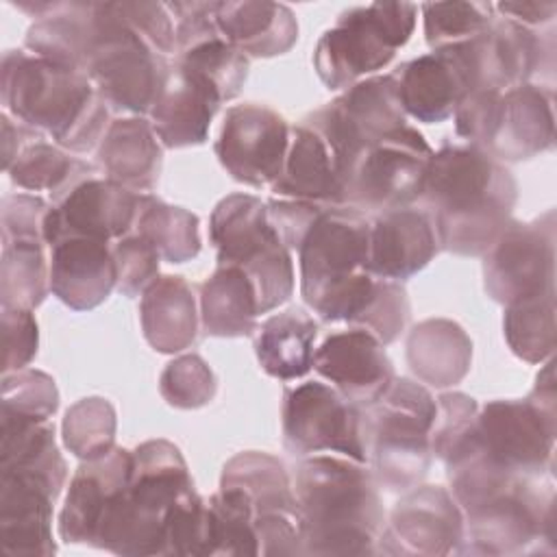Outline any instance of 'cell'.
Here are the masks:
<instances>
[{
    "label": "cell",
    "instance_id": "obj_26",
    "mask_svg": "<svg viewBox=\"0 0 557 557\" xmlns=\"http://www.w3.org/2000/svg\"><path fill=\"white\" fill-rule=\"evenodd\" d=\"M111 246L89 237H63L50 246V292L74 311L102 305L115 289Z\"/></svg>",
    "mask_w": 557,
    "mask_h": 557
},
{
    "label": "cell",
    "instance_id": "obj_15",
    "mask_svg": "<svg viewBox=\"0 0 557 557\" xmlns=\"http://www.w3.org/2000/svg\"><path fill=\"white\" fill-rule=\"evenodd\" d=\"M483 285L509 305L555 289V211L531 222L511 220L483 255Z\"/></svg>",
    "mask_w": 557,
    "mask_h": 557
},
{
    "label": "cell",
    "instance_id": "obj_4",
    "mask_svg": "<svg viewBox=\"0 0 557 557\" xmlns=\"http://www.w3.org/2000/svg\"><path fill=\"white\" fill-rule=\"evenodd\" d=\"M67 468L50 422L0 429V544L7 555H54L52 507Z\"/></svg>",
    "mask_w": 557,
    "mask_h": 557
},
{
    "label": "cell",
    "instance_id": "obj_8",
    "mask_svg": "<svg viewBox=\"0 0 557 557\" xmlns=\"http://www.w3.org/2000/svg\"><path fill=\"white\" fill-rule=\"evenodd\" d=\"M209 239L218 263L242 268L257 292L261 313H268L294 294L292 250L274 231L268 205L252 194L224 196L209 218Z\"/></svg>",
    "mask_w": 557,
    "mask_h": 557
},
{
    "label": "cell",
    "instance_id": "obj_45",
    "mask_svg": "<svg viewBox=\"0 0 557 557\" xmlns=\"http://www.w3.org/2000/svg\"><path fill=\"white\" fill-rule=\"evenodd\" d=\"M409 315L411 305L403 283L376 276L372 294L368 296L361 311L352 318L350 326L372 333L383 346H387L396 342L407 329Z\"/></svg>",
    "mask_w": 557,
    "mask_h": 557
},
{
    "label": "cell",
    "instance_id": "obj_30",
    "mask_svg": "<svg viewBox=\"0 0 557 557\" xmlns=\"http://www.w3.org/2000/svg\"><path fill=\"white\" fill-rule=\"evenodd\" d=\"M139 320L146 342L157 352L174 355L189 348L200 324L191 285L176 274L157 276L141 294Z\"/></svg>",
    "mask_w": 557,
    "mask_h": 557
},
{
    "label": "cell",
    "instance_id": "obj_32",
    "mask_svg": "<svg viewBox=\"0 0 557 557\" xmlns=\"http://www.w3.org/2000/svg\"><path fill=\"white\" fill-rule=\"evenodd\" d=\"M194 490L181 450L168 440H148L133 450L128 496L141 509L168 520L170 507Z\"/></svg>",
    "mask_w": 557,
    "mask_h": 557
},
{
    "label": "cell",
    "instance_id": "obj_21",
    "mask_svg": "<svg viewBox=\"0 0 557 557\" xmlns=\"http://www.w3.org/2000/svg\"><path fill=\"white\" fill-rule=\"evenodd\" d=\"M313 370L357 407L374 403L394 379L385 346L355 326L324 337L315 348Z\"/></svg>",
    "mask_w": 557,
    "mask_h": 557
},
{
    "label": "cell",
    "instance_id": "obj_52",
    "mask_svg": "<svg viewBox=\"0 0 557 557\" xmlns=\"http://www.w3.org/2000/svg\"><path fill=\"white\" fill-rule=\"evenodd\" d=\"M39 329L30 309L2 307V374L24 370L37 355Z\"/></svg>",
    "mask_w": 557,
    "mask_h": 557
},
{
    "label": "cell",
    "instance_id": "obj_18",
    "mask_svg": "<svg viewBox=\"0 0 557 557\" xmlns=\"http://www.w3.org/2000/svg\"><path fill=\"white\" fill-rule=\"evenodd\" d=\"M289 128L270 107L255 102L231 107L215 141V157L237 183L272 187L283 172Z\"/></svg>",
    "mask_w": 557,
    "mask_h": 557
},
{
    "label": "cell",
    "instance_id": "obj_20",
    "mask_svg": "<svg viewBox=\"0 0 557 557\" xmlns=\"http://www.w3.org/2000/svg\"><path fill=\"white\" fill-rule=\"evenodd\" d=\"M131 470L133 450L120 446H113L102 457L81 461L59 513L63 542L94 546L109 507L128 487Z\"/></svg>",
    "mask_w": 557,
    "mask_h": 557
},
{
    "label": "cell",
    "instance_id": "obj_16",
    "mask_svg": "<svg viewBox=\"0 0 557 557\" xmlns=\"http://www.w3.org/2000/svg\"><path fill=\"white\" fill-rule=\"evenodd\" d=\"M463 513L450 490L416 485L403 492L376 542V553L405 557H442L459 553Z\"/></svg>",
    "mask_w": 557,
    "mask_h": 557
},
{
    "label": "cell",
    "instance_id": "obj_51",
    "mask_svg": "<svg viewBox=\"0 0 557 557\" xmlns=\"http://www.w3.org/2000/svg\"><path fill=\"white\" fill-rule=\"evenodd\" d=\"M50 205L33 194H7L0 207V231L2 244L7 242H41L44 222ZM48 246V244H46Z\"/></svg>",
    "mask_w": 557,
    "mask_h": 557
},
{
    "label": "cell",
    "instance_id": "obj_5",
    "mask_svg": "<svg viewBox=\"0 0 557 557\" xmlns=\"http://www.w3.org/2000/svg\"><path fill=\"white\" fill-rule=\"evenodd\" d=\"M302 300L324 322H352L374 289L368 268L370 218L348 205L324 207L298 246Z\"/></svg>",
    "mask_w": 557,
    "mask_h": 557
},
{
    "label": "cell",
    "instance_id": "obj_36",
    "mask_svg": "<svg viewBox=\"0 0 557 557\" xmlns=\"http://www.w3.org/2000/svg\"><path fill=\"white\" fill-rule=\"evenodd\" d=\"M98 170L81 159H74L65 148L48 141L44 135L30 139L15 161L9 165V178L28 191H48L52 202L70 191L78 181Z\"/></svg>",
    "mask_w": 557,
    "mask_h": 557
},
{
    "label": "cell",
    "instance_id": "obj_12",
    "mask_svg": "<svg viewBox=\"0 0 557 557\" xmlns=\"http://www.w3.org/2000/svg\"><path fill=\"white\" fill-rule=\"evenodd\" d=\"M302 124L311 126L326 141L346 185L357 157L381 137L407 124L394 72L350 85L333 102L309 113Z\"/></svg>",
    "mask_w": 557,
    "mask_h": 557
},
{
    "label": "cell",
    "instance_id": "obj_22",
    "mask_svg": "<svg viewBox=\"0 0 557 557\" xmlns=\"http://www.w3.org/2000/svg\"><path fill=\"white\" fill-rule=\"evenodd\" d=\"M479 89L507 91L531 83L540 70L553 67V35L544 37L509 17L496 15L485 33L472 39Z\"/></svg>",
    "mask_w": 557,
    "mask_h": 557
},
{
    "label": "cell",
    "instance_id": "obj_29",
    "mask_svg": "<svg viewBox=\"0 0 557 557\" xmlns=\"http://www.w3.org/2000/svg\"><path fill=\"white\" fill-rule=\"evenodd\" d=\"M96 157L107 178L122 183L137 194H146L159 181L163 144L150 120L144 115H126L109 124L96 148Z\"/></svg>",
    "mask_w": 557,
    "mask_h": 557
},
{
    "label": "cell",
    "instance_id": "obj_43",
    "mask_svg": "<svg viewBox=\"0 0 557 557\" xmlns=\"http://www.w3.org/2000/svg\"><path fill=\"white\" fill-rule=\"evenodd\" d=\"M420 11L424 17V39L431 50L470 41L485 33L496 17L492 2H426Z\"/></svg>",
    "mask_w": 557,
    "mask_h": 557
},
{
    "label": "cell",
    "instance_id": "obj_39",
    "mask_svg": "<svg viewBox=\"0 0 557 557\" xmlns=\"http://www.w3.org/2000/svg\"><path fill=\"white\" fill-rule=\"evenodd\" d=\"M41 242H7L0 261L2 307L35 309L50 289V261Z\"/></svg>",
    "mask_w": 557,
    "mask_h": 557
},
{
    "label": "cell",
    "instance_id": "obj_47",
    "mask_svg": "<svg viewBox=\"0 0 557 557\" xmlns=\"http://www.w3.org/2000/svg\"><path fill=\"white\" fill-rule=\"evenodd\" d=\"M165 555H211L209 507L196 490L181 496L168 511Z\"/></svg>",
    "mask_w": 557,
    "mask_h": 557
},
{
    "label": "cell",
    "instance_id": "obj_34",
    "mask_svg": "<svg viewBox=\"0 0 557 557\" xmlns=\"http://www.w3.org/2000/svg\"><path fill=\"white\" fill-rule=\"evenodd\" d=\"M255 331V352L265 374L294 381L313 368L318 324L307 311H281Z\"/></svg>",
    "mask_w": 557,
    "mask_h": 557
},
{
    "label": "cell",
    "instance_id": "obj_37",
    "mask_svg": "<svg viewBox=\"0 0 557 557\" xmlns=\"http://www.w3.org/2000/svg\"><path fill=\"white\" fill-rule=\"evenodd\" d=\"M133 231L144 235L157 248L159 257L170 263L191 261L202 246L198 215L150 194L139 196Z\"/></svg>",
    "mask_w": 557,
    "mask_h": 557
},
{
    "label": "cell",
    "instance_id": "obj_50",
    "mask_svg": "<svg viewBox=\"0 0 557 557\" xmlns=\"http://www.w3.org/2000/svg\"><path fill=\"white\" fill-rule=\"evenodd\" d=\"M500 98L503 91L474 89L459 102L457 111L453 113L455 131L468 141V146H474L483 152L487 150L496 131Z\"/></svg>",
    "mask_w": 557,
    "mask_h": 557
},
{
    "label": "cell",
    "instance_id": "obj_56",
    "mask_svg": "<svg viewBox=\"0 0 557 557\" xmlns=\"http://www.w3.org/2000/svg\"><path fill=\"white\" fill-rule=\"evenodd\" d=\"M0 126H2V168L4 172L9 170V165L15 161V157L22 152V148L39 137L41 133L28 128L26 124L13 120L9 113H2L0 115Z\"/></svg>",
    "mask_w": 557,
    "mask_h": 557
},
{
    "label": "cell",
    "instance_id": "obj_28",
    "mask_svg": "<svg viewBox=\"0 0 557 557\" xmlns=\"http://www.w3.org/2000/svg\"><path fill=\"white\" fill-rule=\"evenodd\" d=\"M213 20L220 35L248 59L285 54L298 39L296 15L281 2H213Z\"/></svg>",
    "mask_w": 557,
    "mask_h": 557
},
{
    "label": "cell",
    "instance_id": "obj_13",
    "mask_svg": "<svg viewBox=\"0 0 557 557\" xmlns=\"http://www.w3.org/2000/svg\"><path fill=\"white\" fill-rule=\"evenodd\" d=\"M433 150L424 135L405 124L368 146L352 163L344 205L359 211H389L411 207L422 196Z\"/></svg>",
    "mask_w": 557,
    "mask_h": 557
},
{
    "label": "cell",
    "instance_id": "obj_53",
    "mask_svg": "<svg viewBox=\"0 0 557 557\" xmlns=\"http://www.w3.org/2000/svg\"><path fill=\"white\" fill-rule=\"evenodd\" d=\"M128 24L163 57L174 54V20L163 2H120Z\"/></svg>",
    "mask_w": 557,
    "mask_h": 557
},
{
    "label": "cell",
    "instance_id": "obj_31",
    "mask_svg": "<svg viewBox=\"0 0 557 557\" xmlns=\"http://www.w3.org/2000/svg\"><path fill=\"white\" fill-rule=\"evenodd\" d=\"M407 363L422 383L453 387L470 372L472 339L453 320H422L409 331Z\"/></svg>",
    "mask_w": 557,
    "mask_h": 557
},
{
    "label": "cell",
    "instance_id": "obj_49",
    "mask_svg": "<svg viewBox=\"0 0 557 557\" xmlns=\"http://www.w3.org/2000/svg\"><path fill=\"white\" fill-rule=\"evenodd\" d=\"M117 283L115 289L128 298L141 296L144 289L159 276V252L137 231L126 233L111 246Z\"/></svg>",
    "mask_w": 557,
    "mask_h": 557
},
{
    "label": "cell",
    "instance_id": "obj_2",
    "mask_svg": "<svg viewBox=\"0 0 557 557\" xmlns=\"http://www.w3.org/2000/svg\"><path fill=\"white\" fill-rule=\"evenodd\" d=\"M302 555H372L385 509L372 470L355 459L307 455L294 476Z\"/></svg>",
    "mask_w": 557,
    "mask_h": 557
},
{
    "label": "cell",
    "instance_id": "obj_24",
    "mask_svg": "<svg viewBox=\"0 0 557 557\" xmlns=\"http://www.w3.org/2000/svg\"><path fill=\"white\" fill-rule=\"evenodd\" d=\"M440 252V242L424 209L400 207L370 220L368 268L379 278L407 281Z\"/></svg>",
    "mask_w": 557,
    "mask_h": 557
},
{
    "label": "cell",
    "instance_id": "obj_11",
    "mask_svg": "<svg viewBox=\"0 0 557 557\" xmlns=\"http://www.w3.org/2000/svg\"><path fill=\"white\" fill-rule=\"evenodd\" d=\"M459 555H520L553 546L555 494L540 476H520L461 509Z\"/></svg>",
    "mask_w": 557,
    "mask_h": 557
},
{
    "label": "cell",
    "instance_id": "obj_41",
    "mask_svg": "<svg viewBox=\"0 0 557 557\" xmlns=\"http://www.w3.org/2000/svg\"><path fill=\"white\" fill-rule=\"evenodd\" d=\"M211 555H259L252 503L233 487H220L207 500Z\"/></svg>",
    "mask_w": 557,
    "mask_h": 557
},
{
    "label": "cell",
    "instance_id": "obj_17",
    "mask_svg": "<svg viewBox=\"0 0 557 557\" xmlns=\"http://www.w3.org/2000/svg\"><path fill=\"white\" fill-rule=\"evenodd\" d=\"M394 76L405 115L440 124L457 111L470 91L479 89L472 39L420 54L403 63Z\"/></svg>",
    "mask_w": 557,
    "mask_h": 557
},
{
    "label": "cell",
    "instance_id": "obj_38",
    "mask_svg": "<svg viewBox=\"0 0 557 557\" xmlns=\"http://www.w3.org/2000/svg\"><path fill=\"white\" fill-rule=\"evenodd\" d=\"M503 333L511 352L527 363H544L555 352V289L505 305Z\"/></svg>",
    "mask_w": 557,
    "mask_h": 557
},
{
    "label": "cell",
    "instance_id": "obj_33",
    "mask_svg": "<svg viewBox=\"0 0 557 557\" xmlns=\"http://www.w3.org/2000/svg\"><path fill=\"white\" fill-rule=\"evenodd\" d=\"M200 326L211 337H246L255 333L259 315L250 276L228 263H218L200 285Z\"/></svg>",
    "mask_w": 557,
    "mask_h": 557
},
{
    "label": "cell",
    "instance_id": "obj_35",
    "mask_svg": "<svg viewBox=\"0 0 557 557\" xmlns=\"http://www.w3.org/2000/svg\"><path fill=\"white\" fill-rule=\"evenodd\" d=\"M220 487L239 490L255 509V518L268 513L298 516L294 485L281 459L259 453L244 450L231 457L222 470Z\"/></svg>",
    "mask_w": 557,
    "mask_h": 557
},
{
    "label": "cell",
    "instance_id": "obj_7",
    "mask_svg": "<svg viewBox=\"0 0 557 557\" xmlns=\"http://www.w3.org/2000/svg\"><path fill=\"white\" fill-rule=\"evenodd\" d=\"M168 57L159 54L124 17L120 2H91V26L81 72L104 102L131 115L150 113L168 72Z\"/></svg>",
    "mask_w": 557,
    "mask_h": 557
},
{
    "label": "cell",
    "instance_id": "obj_48",
    "mask_svg": "<svg viewBox=\"0 0 557 557\" xmlns=\"http://www.w3.org/2000/svg\"><path fill=\"white\" fill-rule=\"evenodd\" d=\"M435 420L431 426V455L446 461L474 431L479 405L463 392H444L435 398Z\"/></svg>",
    "mask_w": 557,
    "mask_h": 557
},
{
    "label": "cell",
    "instance_id": "obj_23",
    "mask_svg": "<svg viewBox=\"0 0 557 557\" xmlns=\"http://www.w3.org/2000/svg\"><path fill=\"white\" fill-rule=\"evenodd\" d=\"M222 98L200 74L170 65L165 85L150 109V124L165 148H187L207 141Z\"/></svg>",
    "mask_w": 557,
    "mask_h": 557
},
{
    "label": "cell",
    "instance_id": "obj_54",
    "mask_svg": "<svg viewBox=\"0 0 557 557\" xmlns=\"http://www.w3.org/2000/svg\"><path fill=\"white\" fill-rule=\"evenodd\" d=\"M268 205V215L278 233L281 242L289 250H298L305 233L309 231L315 215L324 209V205L305 202V200H289V198H272Z\"/></svg>",
    "mask_w": 557,
    "mask_h": 557
},
{
    "label": "cell",
    "instance_id": "obj_55",
    "mask_svg": "<svg viewBox=\"0 0 557 557\" xmlns=\"http://www.w3.org/2000/svg\"><path fill=\"white\" fill-rule=\"evenodd\" d=\"M494 11H498L503 17H509L518 24H524V26L533 28V26H542V24L553 22V17L557 13V2H537V0L498 2V4H494Z\"/></svg>",
    "mask_w": 557,
    "mask_h": 557
},
{
    "label": "cell",
    "instance_id": "obj_40",
    "mask_svg": "<svg viewBox=\"0 0 557 557\" xmlns=\"http://www.w3.org/2000/svg\"><path fill=\"white\" fill-rule=\"evenodd\" d=\"M174 63L207 78L218 89L222 102L239 96L250 67L248 57L228 44L220 30L178 50Z\"/></svg>",
    "mask_w": 557,
    "mask_h": 557
},
{
    "label": "cell",
    "instance_id": "obj_14",
    "mask_svg": "<svg viewBox=\"0 0 557 557\" xmlns=\"http://www.w3.org/2000/svg\"><path fill=\"white\" fill-rule=\"evenodd\" d=\"M283 444L292 455L333 453L368 463L361 407L352 405L333 385L305 381L283 392Z\"/></svg>",
    "mask_w": 557,
    "mask_h": 557
},
{
    "label": "cell",
    "instance_id": "obj_27",
    "mask_svg": "<svg viewBox=\"0 0 557 557\" xmlns=\"http://www.w3.org/2000/svg\"><path fill=\"white\" fill-rule=\"evenodd\" d=\"M276 198L324 207L344 205V183L326 141L307 124L289 128L283 172L272 185Z\"/></svg>",
    "mask_w": 557,
    "mask_h": 557
},
{
    "label": "cell",
    "instance_id": "obj_44",
    "mask_svg": "<svg viewBox=\"0 0 557 557\" xmlns=\"http://www.w3.org/2000/svg\"><path fill=\"white\" fill-rule=\"evenodd\" d=\"M0 420L48 422L59 409V389L41 370H17L2 374Z\"/></svg>",
    "mask_w": 557,
    "mask_h": 557
},
{
    "label": "cell",
    "instance_id": "obj_6",
    "mask_svg": "<svg viewBox=\"0 0 557 557\" xmlns=\"http://www.w3.org/2000/svg\"><path fill=\"white\" fill-rule=\"evenodd\" d=\"M435 398L409 379L394 376L385 392L361 407V433L372 474L389 492L422 483L431 466Z\"/></svg>",
    "mask_w": 557,
    "mask_h": 557
},
{
    "label": "cell",
    "instance_id": "obj_3",
    "mask_svg": "<svg viewBox=\"0 0 557 557\" xmlns=\"http://www.w3.org/2000/svg\"><path fill=\"white\" fill-rule=\"evenodd\" d=\"M0 100L4 113L70 152L98 148L113 122L85 72L26 50L2 54Z\"/></svg>",
    "mask_w": 557,
    "mask_h": 557
},
{
    "label": "cell",
    "instance_id": "obj_10",
    "mask_svg": "<svg viewBox=\"0 0 557 557\" xmlns=\"http://www.w3.org/2000/svg\"><path fill=\"white\" fill-rule=\"evenodd\" d=\"M555 433V374L553 361H546L527 398L490 400L479 409L474 444L492 463L540 476L550 466Z\"/></svg>",
    "mask_w": 557,
    "mask_h": 557
},
{
    "label": "cell",
    "instance_id": "obj_19",
    "mask_svg": "<svg viewBox=\"0 0 557 557\" xmlns=\"http://www.w3.org/2000/svg\"><path fill=\"white\" fill-rule=\"evenodd\" d=\"M139 196L100 172L78 181L50 205L44 222L46 244L52 246L63 237H89L109 244L124 237L133 231Z\"/></svg>",
    "mask_w": 557,
    "mask_h": 557
},
{
    "label": "cell",
    "instance_id": "obj_1",
    "mask_svg": "<svg viewBox=\"0 0 557 557\" xmlns=\"http://www.w3.org/2000/svg\"><path fill=\"white\" fill-rule=\"evenodd\" d=\"M518 185L505 163L474 146L433 152L420 202L433 222L440 250L483 257L511 222Z\"/></svg>",
    "mask_w": 557,
    "mask_h": 557
},
{
    "label": "cell",
    "instance_id": "obj_46",
    "mask_svg": "<svg viewBox=\"0 0 557 557\" xmlns=\"http://www.w3.org/2000/svg\"><path fill=\"white\" fill-rule=\"evenodd\" d=\"M218 381L200 355H181L172 359L159 376V394L170 407L198 409L213 400Z\"/></svg>",
    "mask_w": 557,
    "mask_h": 557
},
{
    "label": "cell",
    "instance_id": "obj_25",
    "mask_svg": "<svg viewBox=\"0 0 557 557\" xmlns=\"http://www.w3.org/2000/svg\"><path fill=\"white\" fill-rule=\"evenodd\" d=\"M555 139L553 89L524 83L503 91L500 111L487 154L496 161H524L548 150Z\"/></svg>",
    "mask_w": 557,
    "mask_h": 557
},
{
    "label": "cell",
    "instance_id": "obj_42",
    "mask_svg": "<svg viewBox=\"0 0 557 557\" xmlns=\"http://www.w3.org/2000/svg\"><path fill=\"white\" fill-rule=\"evenodd\" d=\"M115 409L102 396H87L74 403L61 424L65 448L81 461L107 455L115 446Z\"/></svg>",
    "mask_w": 557,
    "mask_h": 557
},
{
    "label": "cell",
    "instance_id": "obj_9",
    "mask_svg": "<svg viewBox=\"0 0 557 557\" xmlns=\"http://www.w3.org/2000/svg\"><path fill=\"white\" fill-rule=\"evenodd\" d=\"M416 17L418 7L411 2H372L342 11L313 50L318 78L337 91L376 76L409 41Z\"/></svg>",
    "mask_w": 557,
    "mask_h": 557
}]
</instances>
